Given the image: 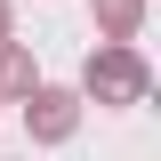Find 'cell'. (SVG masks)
<instances>
[{"mask_svg": "<svg viewBox=\"0 0 161 161\" xmlns=\"http://www.w3.org/2000/svg\"><path fill=\"white\" fill-rule=\"evenodd\" d=\"M153 97V64L137 57V40H97L80 64V105H145Z\"/></svg>", "mask_w": 161, "mask_h": 161, "instance_id": "1", "label": "cell"}, {"mask_svg": "<svg viewBox=\"0 0 161 161\" xmlns=\"http://www.w3.org/2000/svg\"><path fill=\"white\" fill-rule=\"evenodd\" d=\"M40 89V64H32V48L24 40H0V105H24Z\"/></svg>", "mask_w": 161, "mask_h": 161, "instance_id": "3", "label": "cell"}, {"mask_svg": "<svg viewBox=\"0 0 161 161\" xmlns=\"http://www.w3.org/2000/svg\"><path fill=\"white\" fill-rule=\"evenodd\" d=\"M80 113H89L80 89H48V80H40L32 97H24V137H32V145H64L80 129Z\"/></svg>", "mask_w": 161, "mask_h": 161, "instance_id": "2", "label": "cell"}, {"mask_svg": "<svg viewBox=\"0 0 161 161\" xmlns=\"http://www.w3.org/2000/svg\"><path fill=\"white\" fill-rule=\"evenodd\" d=\"M97 16V40H137L145 32V0H89Z\"/></svg>", "mask_w": 161, "mask_h": 161, "instance_id": "4", "label": "cell"}, {"mask_svg": "<svg viewBox=\"0 0 161 161\" xmlns=\"http://www.w3.org/2000/svg\"><path fill=\"white\" fill-rule=\"evenodd\" d=\"M0 40H16V8H8V0H0Z\"/></svg>", "mask_w": 161, "mask_h": 161, "instance_id": "5", "label": "cell"}]
</instances>
